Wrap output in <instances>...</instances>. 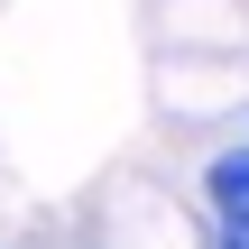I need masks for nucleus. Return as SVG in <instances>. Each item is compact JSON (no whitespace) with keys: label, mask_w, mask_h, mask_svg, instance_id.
<instances>
[{"label":"nucleus","mask_w":249,"mask_h":249,"mask_svg":"<svg viewBox=\"0 0 249 249\" xmlns=\"http://www.w3.org/2000/svg\"><path fill=\"white\" fill-rule=\"evenodd\" d=\"M203 249H249V231H213V240H203Z\"/></svg>","instance_id":"f03ea898"},{"label":"nucleus","mask_w":249,"mask_h":249,"mask_svg":"<svg viewBox=\"0 0 249 249\" xmlns=\"http://www.w3.org/2000/svg\"><path fill=\"white\" fill-rule=\"evenodd\" d=\"M240 139H249V129H240Z\"/></svg>","instance_id":"7ed1b4c3"},{"label":"nucleus","mask_w":249,"mask_h":249,"mask_svg":"<svg viewBox=\"0 0 249 249\" xmlns=\"http://www.w3.org/2000/svg\"><path fill=\"white\" fill-rule=\"evenodd\" d=\"M194 194L213 203V222H249V139L213 148V157L194 166Z\"/></svg>","instance_id":"f257e3e1"}]
</instances>
